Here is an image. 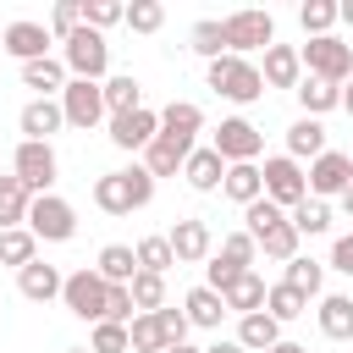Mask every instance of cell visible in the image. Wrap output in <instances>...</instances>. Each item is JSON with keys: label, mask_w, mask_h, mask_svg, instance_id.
Returning a JSON list of instances; mask_svg holds the SVG:
<instances>
[{"label": "cell", "mask_w": 353, "mask_h": 353, "mask_svg": "<svg viewBox=\"0 0 353 353\" xmlns=\"http://www.w3.org/2000/svg\"><path fill=\"white\" fill-rule=\"evenodd\" d=\"M165 243H171L176 265H199V259H210V248H215V237H210L204 221H176V226L165 232Z\"/></svg>", "instance_id": "cell-17"}, {"label": "cell", "mask_w": 353, "mask_h": 353, "mask_svg": "<svg viewBox=\"0 0 353 353\" xmlns=\"http://www.w3.org/2000/svg\"><path fill=\"white\" fill-rule=\"evenodd\" d=\"M182 176H188V188L215 193V188H221V176H226V160H221L215 149H193V154L182 160Z\"/></svg>", "instance_id": "cell-23"}, {"label": "cell", "mask_w": 353, "mask_h": 353, "mask_svg": "<svg viewBox=\"0 0 353 353\" xmlns=\"http://www.w3.org/2000/svg\"><path fill=\"white\" fill-rule=\"evenodd\" d=\"M154 199V176L143 171V165H132V171H105L99 182H94V204L105 210V215H132V210H143Z\"/></svg>", "instance_id": "cell-1"}, {"label": "cell", "mask_w": 353, "mask_h": 353, "mask_svg": "<svg viewBox=\"0 0 353 353\" xmlns=\"http://www.w3.org/2000/svg\"><path fill=\"white\" fill-rule=\"evenodd\" d=\"M33 259H39V237H33L28 226H11V232H0V265L22 270V265H33Z\"/></svg>", "instance_id": "cell-32"}, {"label": "cell", "mask_w": 353, "mask_h": 353, "mask_svg": "<svg viewBox=\"0 0 353 353\" xmlns=\"http://www.w3.org/2000/svg\"><path fill=\"white\" fill-rule=\"evenodd\" d=\"M99 94H105V110H110V116H121V110H138V105H143L138 77H105V83H99Z\"/></svg>", "instance_id": "cell-36"}, {"label": "cell", "mask_w": 353, "mask_h": 353, "mask_svg": "<svg viewBox=\"0 0 353 353\" xmlns=\"http://www.w3.org/2000/svg\"><path fill=\"white\" fill-rule=\"evenodd\" d=\"M221 303H226V314H237V320H243V314H259V309H265V281H259V270H243V276L221 292Z\"/></svg>", "instance_id": "cell-20"}, {"label": "cell", "mask_w": 353, "mask_h": 353, "mask_svg": "<svg viewBox=\"0 0 353 353\" xmlns=\"http://www.w3.org/2000/svg\"><path fill=\"white\" fill-rule=\"evenodd\" d=\"M303 182H309V199H331V193H342V188L353 182V160L336 154V149H325L320 160H309Z\"/></svg>", "instance_id": "cell-13"}, {"label": "cell", "mask_w": 353, "mask_h": 353, "mask_svg": "<svg viewBox=\"0 0 353 353\" xmlns=\"http://www.w3.org/2000/svg\"><path fill=\"white\" fill-rule=\"evenodd\" d=\"M243 221H248V226H243V232H248V237H254V243H259V237H265V232H270V226H276V221H287V210H276V204H270V199H265V193H259V199H254V204H248V210H243Z\"/></svg>", "instance_id": "cell-42"}, {"label": "cell", "mask_w": 353, "mask_h": 353, "mask_svg": "<svg viewBox=\"0 0 353 353\" xmlns=\"http://www.w3.org/2000/svg\"><path fill=\"white\" fill-rule=\"evenodd\" d=\"M154 132H160V110H149V105L110 116V143H116V149H149Z\"/></svg>", "instance_id": "cell-12"}, {"label": "cell", "mask_w": 353, "mask_h": 353, "mask_svg": "<svg viewBox=\"0 0 353 353\" xmlns=\"http://www.w3.org/2000/svg\"><path fill=\"white\" fill-rule=\"evenodd\" d=\"M199 127H204V110H199L193 99H171V105L160 110V138H171V143H182V149H193Z\"/></svg>", "instance_id": "cell-16"}, {"label": "cell", "mask_w": 353, "mask_h": 353, "mask_svg": "<svg viewBox=\"0 0 353 353\" xmlns=\"http://www.w3.org/2000/svg\"><path fill=\"white\" fill-rule=\"evenodd\" d=\"M331 270H342V276H353V232L331 243Z\"/></svg>", "instance_id": "cell-52"}, {"label": "cell", "mask_w": 353, "mask_h": 353, "mask_svg": "<svg viewBox=\"0 0 353 353\" xmlns=\"http://www.w3.org/2000/svg\"><path fill=\"white\" fill-rule=\"evenodd\" d=\"M309 309V298L298 292V287H287V281H276V287H265V314L276 320V325H287V320H298Z\"/></svg>", "instance_id": "cell-31"}, {"label": "cell", "mask_w": 353, "mask_h": 353, "mask_svg": "<svg viewBox=\"0 0 353 353\" xmlns=\"http://www.w3.org/2000/svg\"><path fill=\"white\" fill-rule=\"evenodd\" d=\"M165 353H204V347H188V342H176V347H165Z\"/></svg>", "instance_id": "cell-58"}, {"label": "cell", "mask_w": 353, "mask_h": 353, "mask_svg": "<svg viewBox=\"0 0 353 353\" xmlns=\"http://www.w3.org/2000/svg\"><path fill=\"white\" fill-rule=\"evenodd\" d=\"M204 353H243V347H237V342H210Z\"/></svg>", "instance_id": "cell-54"}, {"label": "cell", "mask_w": 353, "mask_h": 353, "mask_svg": "<svg viewBox=\"0 0 353 353\" xmlns=\"http://www.w3.org/2000/svg\"><path fill=\"white\" fill-rule=\"evenodd\" d=\"M281 281H287V287H298L303 298H314V292H320V281H325V265L298 254V259H287V276H281Z\"/></svg>", "instance_id": "cell-39"}, {"label": "cell", "mask_w": 353, "mask_h": 353, "mask_svg": "<svg viewBox=\"0 0 353 353\" xmlns=\"http://www.w3.org/2000/svg\"><path fill=\"white\" fill-rule=\"evenodd\" d=\"M28 204H33V193H28L17 176H0V232L28 226Z\"/></svg>", "instance_id": "cell-30"}, {"label": "cell", "mask_w": 353, "mask_h": 353, "mask_svg": "<svg viewBox=\"0 0 353 353\" xmlns=\"http://www.w3.org/2000/svg\"><path fill=\"white\" fill-rule=\"evenodd\" d=\"M320 331H325L331 342H353V298L325 292V298H320Z\"/></svg>", "instance_id": "cell-25"}, {"label": "cell", "mask_w": 353, "mask_h": 353, "mask_svg": "<svg viewBox=\"0 0 353 353\" xmlns=\"http://www.w3.org/2000/svg\"><path fill=\"white\" fill-rule=\"evenodd\" d=\"M336 22H347V28H353V0H342V6H336Z\"/></svg>", "instance_id": "cell-53"}, {"label": "cell", "mask_w": 353, "mask_h": 353, "mask_svg": "<svg viewBox=\"0 0 353 353\" xmlns=\"http://www.w3.org/2000/svg\"><path fill=\"white\" fill-rule=\"evenodd\" d=\"M336 199H342V210H347V215H353V182H347V188H342V193H336Z\"/></svg>", "instance_id": "cell-55"}, {"label": "cell", "mask_w": 353, "mask_h": 353, "mask_svg": "<svg viewBox=\"0 0 353 353\" xmlns=\"http://www.w3.org/2000/svg\"><path fill=\"white\" fill-rule=\"evenodd\" d=\"M204 276H210V281H204L210 292H226V287H232V281L243 276V265H232V259H221V254H215V259L204 265Z\"/></svg>", "instance_id": "cell-50"}, {"label": "cell", "mask_w": 353, "mask_h": 353, "mask_svg": "<svg viewBox=\"0 0 353 353\" xmlns=\"http://www.w3.org/2000/svg\"><path fill=\"white\" fill-rule=\"evenodd\" d=\"M88 353H127V325H116V320H99V325H94V342H88Z\"/></svg>", "instance_id": "cell-48"}, {"label": "cell", "mask_w": 353, "mask_h": 353, "mask_svg": "<svg viewBox=\"0 0 353 353\" xmlns=\"http://www.w3.org/2000/svg\"><path fill=\"white\" fill-rule=\"evenodd\" d=\"M61 116H66L72 127H99V116H105V94H99V83L66 77V88H61Z\"/></svg>", "instance_id": "cell-11"}, {"label": "cell", "mask_w": 353, "mask_h": 353, "mask_svg": "<svg viewBox=\"0 0 353 353\" xmlns=\"http://www.w3.org/2000/svg\"><path fill=\"white\" fill-rule=\"evenodd\" d=\"M55 171H61V165H55V149H50V143H28V138L17 143V154H11V176H17L33 199H39V193H50Z\"/></svg>", "instance_id": "cell-10"}, {"label": "cell", "mask_w": 353, "mask_h": 353, "mask_svg": "<svg viewBox=\"0 0 353 353\" xmlns=\"http://www.w3.org/2000/svg\"><path fill=\"white\" fill-rule=\"evenodd\" d=\"M61 66H66L72 77H83V83H99V77H105V66H110V44H105V33H94V28H77V33L66 39V55H61Z\"/></svg>", "instance_id": "cell-6"}, {"label": "cell", "mask_w": 353, "mask_h": 353, "mask_svg": "<svg viewBox=\"0 0 353 353\" xmlns=\"http://www.w3.org/2000/svg\"><path fill=\"white\" fill-rule=\"evenodd\" d=\"M132 314H138V309H132V292H127V287H110V292H105V320L127 325Z\"/></svg>", "instance_id": "cell-51"}, {"label": "cell", "mask_w": 353, "mask_h": 353, "mask_svg": "<svg viewBox=\"0 0 353 353\" xmlns=\"http://www.w3.org/2000/svg\"><path fill=\"white\" fill-rule=\"evenodd\" d=\"M61 270L55 265H44V259H33V265H22L17 270V292L28 298V303H50V298H61Z\"/></svg>", "instance_id": "cell-19"}, {"label": "cell", "mask_w": 353, "mask_h": 353, "mask_svg": "<svg viewBox=\"0 0 353 353\" xmlns=\"http://www.w3.org/2000/svg\"><path fill=\"white\" fill-rule=\"evenodd\" d=\"M259 182H265V199H270L276 210H298V204L309 199L303 165H298V160H287V154H270V160L259 165Z\"/></svg>", "instance_id": "cell-5"}, {"label": "cell", "mask_w": 353, "mask_h": 353, "mask_svg": "<svg viewBox=\"0 0 353 353\" xmlns=\"http://www.w3.org/2000/svg\"><path fill=\"white\" fill-rule=\"evenodd\" d=\"M127 292H132V309H138V314H154V309L165 303V276H154V270H138V276L127 281Z\"/></svg>", "instance_id": "cell-37"}, {"label": "cell", "mask_w": 353, "mask_h": 353, "mask_svg": "<svg viewBox=\"0 0 353 353\" xmlns=\"http://www.w3.org/2000/svg\"><path fill=\"white\" fill-rule=\"evenodd\" d=\"M221 39H226V55L270 50L276 44V22H270V11H232V17H221Z\"/></svg>", "instance_id": "cell-4"}, {"label": "cell", "mask_w": 353, "mask_h": 353, "mask_svg": "<svg viewBox=\"0 0 353 353\" xmlns=\"http://www.w3.org/2000/svg\"><path fill=\"white\" fill-rule=\"evenodd\" d=\"M127 353H165V331L154 314H132L127 320Z\"/></svg>", "instance_id": "cell-35"}, {"label": "cell", "mask_w": 353, "mask_h": 353, "mask_svg": "<svg viewBox=\"0 0 353 353\" xmlns=\"http://www.w3.org/2000/svg\"><path fill=\"white\" fill-rule=\"evenodd\" d=\"M132 254H138V270H154V276H165V270L176 265V254H171V243H165V237H143Z\"/></svg>", "instance_id": "cell-43"}, {"label": "cell", "mask_w": 353, "mask_h": 353, "mask_svg": "<svg viewBox=\"0 0 353 353\" xmlns=\"http://www.w3.org/2000/svg\"><path fill=\"white\" fill-rule=\"evenodd\" d=\"M188 154H193V149H182V143H171V138L154 132V143L143 149V171H149V176H176Z\"/></svg>", "instance_id": "cell-27"}, {"label": "cell", "mask_w": 353, "mask_h": 353, "mask_svg": "<svg viewBox=\"0 0 353 353\" xmlns=\"http://www.w3.org/2000/svg\"><path fill=\"white\" fill-rule=\"evenodd\" d=\"M66 353H88V347H66Z\"/></svg>", "instance_id": "cell-59"}, {"label": "cell", "mask_w": 353, "mask_h": 353, "mask_svg": "<svg viewBox=\"0 0 353 353\" xmlns=\"http://www.w3.org/2000/svg\"><path fill=\"white\" fill-rule=\"evenodd\" d=\"M210 149H215L226 165H254V160H259V149H265V132H259L254 121H243V116H226V121L215 127Z\"/></svg>", "instance_id": "cell-8"}, {"label": "cell", "mask_w": 353, "mask_h": 353, "mask_svg": "<svg viewBox=\"0 0 353 353\" xmlns=\"http://www.w3.org/2000/svg\"><path fill=\"white\" fill-rule=\"evenodd\" d=\"M0 50L17 55L22 66H28V61H44V55H50V28H44V22H11V28L0 33Z\"/></svg>", "instance_id": "cell-14"}, {"label": "cell", "mask_w": 353, "mask_h": 353, "mask_svg": "<svg viewBox=\"0 0 353 353\" xmlns=\"http://www.w3.org/2000/svg\"><path fill=\"white\" fill-rule=\"evenodd\" d=\"M298 61L309 66V77H325V83H347L353 77V50L336 39V33H325V39H309L303 50H298Z\"/></svg>", "instance_id": "cell-7"}, {"label": "cell", "mask_w": 353, "mask_h": 353, "mask_svg": "<svg viewBox=\"0 0 353 353\" xmlns=\"http://www.w3.org/2000/svg\"><path fill=\"white\" fill-rule=\"evenodd\" d=\"M347 160H353V154H347Z\"/></svg>", "instance_id": "cell-60"}, {"label": "cell", "mask_w": 353, "mask_h": 353, "mask_svg": "<svg viewBox=\"0 0 353 353\" xmlns=\"http://www.w3.org/2000/svg\"><path fill=\"white\" fill-rule=\"evenodd\" d=\"M210 88H215L221 99H232V105H254V99L265 94V77H259L254 61L221 55V61H210Z\"/></svg>", "instance_id": "cell-2"}, {"label": "cell", "mask_w": 353, "mask_h": 353, "mask_svg": "<svg viewBox=\"0 0 353 353\" xmlns=\"http://www.w3.org/2000/svg\"><path fill=\"white\" fill-rule=\"evenodd\" d=\"M154 320H160V331H165V347L188 342V331H193V325H188V314H182V309H171V303H160V309H154Z\"/></svg>", "instance_id": "cell-49"}, {"label": "cell", "mask_w": 353, "mask_h": 353, "mask_svg": "<svg viewBox=\"0 0 353 353\" xmlns=\"http://www.w3.org/2000/svg\"><path fill=\"white\" fill-rule=\"evenodd\" d=\"M28 232L39 243H72L77 237V210L61 199V193H39L28 204Z\"/></svg>", "instance_id": "cell-3"}, {"label": "cell", "mask_w": 353, "mask_h": 353, "mask_svg": "<svg viewBox=\"0 0 353 353\" xmlns=\"http://www.w3.org/2000/svg\"><path fill=\"white\" fill-rule=\"evenodd\" d=\"M105 292H110V281H99V270L94 265H83V270H72L66 281H61V303L77 314V320H105Z\"/></svg>", "instance_id": "cell-9"}, {"label": "cell", "mask_w": 353, "mask_h": 353, "mask_svg": "<svg viewBox=\"0 0 353 353\" xmlns=\"http://www.w3.org/2000/svg\"><path fill=\"white\" fill-rule=\"evenodd\" d=\"M193 50L204 61H221L226 55V39H221V22H193Z\"/></svg>", "instance_id": "cell-47"}, {"label": "cell", "mask_w": 353, "mask_h": 353, "mask_svg": "<svg viewBox=\"0 0 353 353\" xmlns=\"http://www.w3.org/2000/svg\"><path fill=\"white\" fill-rule=\"evenodd\" d=\"M342 110H347V116H353V88H342Z\"/></svg>", "instance_id": "cell-57"}, {"label": "cell", "mask_w": 353, "mask_h": 353, "mask_svg": "<svg viewBox=\"0 0 353 353\" xmlns=\"http://www.w3.org/2000/svg\"><path fill=\"white\" fill-rule=\"evenodd\" d=\"M221 259H232V265H243V270H254V259H259V248H254V237H248V232H226V237H221Z\"/></svg>", "instance_id": "cell-45"}, {"label": "cell", "mask_w": 353, "mask_h": 353, "mask_svg": "<svg viewBox=\"0 0 353 353\" xmlns=\"http://www.w3.org/2000/svg\"><path fill=\"white\" fill-rule=\"evenodd\" d=\"M259 77H265V88H298V83H303V61H298V50H292V44H270Z\"/></svg>", "instance_id": "cell-18"}, {"label": "cell", "mask_w": 353, "mask_h": 353, "mask_svg": "<svg viewBox=\"0 0 353 353\" xmlns=\"http://www.w3.org/2000/svg\"><path fill=\"white\" fill-rule=\"evenodd\" d=\"M77 11H83V28H94V33H105V28H116L127 17L121 0H77Z\"/></svg>", "instance_id": "cell-40"}, {"label": "cell", "mask_w": 353, "mask_h": 353, "mask_svg": "<svg viewBox=\"0 0 353 353\" xmlns=\"http://www.w3.org/2000/svg\"><path fill=\"white\" fill-rule=\"evenodd\" d=\"M182 314H188V325H204V331H215V325H221V314H226V303H221V292H210V287H193V292L182 298Z\"/></svg>", "instance_id": "cell-29"}, {"label": "cell", "mask_w": 353, "mask_h": 353, "mask_svg": "<svg viewBox=\"0 0 353 353\" xmlns=\"http://www.w3.org/2000/svg\"><path fill=\"white\" fill-rule=\"evenodd\" d=\"M325 154V127L314 116H298L287 127V160H320Z\"/></svg>", "instance_id": "cell-22"}, {"label": "cell", "mask_w": 353, "mask_h": 353, "mask_svg": "<svg viewBox=\"0 0 353 353\" xmlns=\"http://www.w3.org/2000/svg\"><path fill=\"white\" fill-rule=\"evenodd\" d=\"M270 353H309V347H298V342H276Z\"/></svg>", "instance_id": "cell-56"}, {"label": "cell", "mask_w": 353, "mask_h": 353, "mask_svg": "<svg viewBox=\"0 0 353 353\" xmlns=\"http://www.w3.org/2000/svg\"><path fill=\"white\" fill-rule=\"evenodd\" d=\"M298 22H303L309 39H325L331 22H336V6H331V0H303V6H298Z\"/></svg>", "instance_id": "cell-41"}, {"label": "cell", "mask_w": 353, "mask_h": 353, "mask_svg": "<svg viewBox=\"0 0 353 353\" xmlns=\"http://www.w3.org/2000/svg\"><path fill=\"white\" fill-rule=\"evenodd\" d=\"M121 22H127L132 33H160V22H165V6H160V0H132Z\"/></svg>", "instance_id": "cell-44"}, {"label": "cell", "mask_w": 353, "mask_h": 353, "mask_svg": "<svg viewBox=\"0 0 353 353\" xmlns=\"http://www.w3.org/2000/svg\"><path fill=\"white\" fill-rule=\"evenodd\" d=\"M292 94H298L303 116H314V121H320L325 110H336V105H342V88H336V83H325V77H303Z\"/></svg>", "instance_id": "cell-26"}, {"label": "cell", "mask_w": 353, "mask_h": 353, "mask_svg": "<svg viewBox=\"0 0 353 353\" xmlns=\"http://www.w3.org/2000/svg\"><path fill=\"white\" fill-rule=\"evenodd\" d=\"M94 270H99V281H110V287H127V281L138 276V254H132L127 243H105Z\"/></svg>", "instance_id": "cell-24"}, {"label": "cell", "mask_w": 353, "mask_h": 353, "mask_svg": "<svg viewBox=\"0 0 353 353\" xmlns=\"http://www.w3.org/2000/svg\"><path fill=\"white\" fill-rule=\"evenodd\" d=\"M221 193L232 199V204H254L259 193H265V182H259V165H226V176H221Z\"/></svg>", "instance_id": "cell-28"}, {"label": "cell", "mask_w": 353, "mask_h": 353, "mask_svg": "<svg viewBox=\"0 0 353 353\" xmlns=\"http://www.w3.org/2000/svg\"><path fill=\"white\" fill-rule=\"evenodd\" d=\"M77 28H83V11H77V0H61V6L50 11V39H61V44H66Z\"/></svg>", "instance_id": "cell-46"}, {"label": "cell", "mask_w": 353, "mask_h": 353, "mask_svg": "<svg viewBox=\"0 0 353 353\" xmlns=\"http://www.w3.org/2000/svg\"><path fill=\"white\" fill-rule=\"evenodd\" d=\"M17 127H22V138H28V143H50V132H61V127H66L61 99H28V105H22V116H17Z\"/></svg>", "instance_id": "cell-15"}, {"label": "cell", "mask_w": 353, "mask_h": 353, "mask_svg": "<svg viewBox=\"0 0 353 353\" xmlns=\"http://www.w3.org/2000/svg\"><path fill=\"white\" fill-rule=\"evenodd\" d=\"M254 248H259L265 259H281V265H287V259H298V232H292V221H276Z\"/></svg>", "instance_id": "cell-38"}, {"label": "cell", "mask_w": 353, "mask_h": 353, "mask_svg": "<svg viewBox=\"0 0 353 353\" xmlns=\"http://www.w3.org/2000/svg\"><path fill=\"white\" fill-rule=\"evenodd\" d=\"M22 83H28V88H39V99H50V94H61V88H66V66H61V61H50V55H44V61H28V66H22Z\"/></svg>", "instance_id": "cell-33"}, {"label": "cell", "mask_w": 353, "mask_h": 353, "mask_svg": "<svg viewBox=\"0 0 353 353\" xmlns=\"http://www.w3.org/2000/svg\"><path fill=\"white\" fill-rule=\"evenodd\" d=\"M287 221H292L298 237H320V232H331V204L325 199H303L298 210H287Z\"/></svg>", "instance_id": "cell-34"}, {"label": "cell", "mask_w": 353, "mask_h": 353, "mask_svg": "<svg viewBox=\"0 0 353 353\" xmlns=\"http://www.w3.org/2000/svg\"><path fill=\"white\" fill-rule=\"evenodd\" d=\"M232 342H237L243 353H270V347L281 342V325L259 309V314H243V320H237V336H232Z\"/></svg>", "instance_id": "cell-21"}]
</instances>
